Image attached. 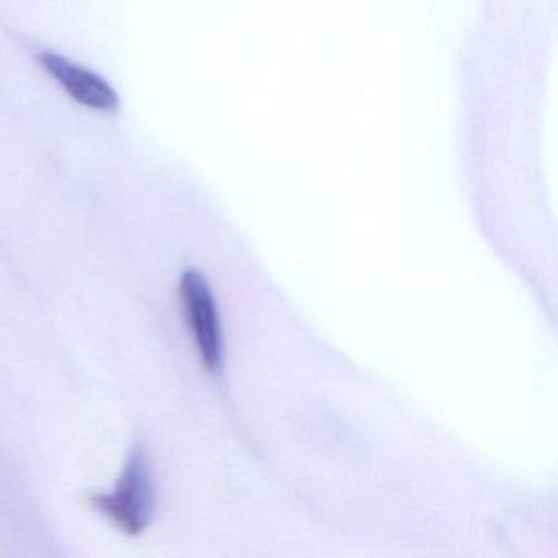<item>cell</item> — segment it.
<instances>
[{
  "instance_id": "obj_1",
  "label": "cell",
  "mask_w": 558,
  "mask_h": 558,
  "mask_svg": "<svg viewBox=\"0 0 558 558\" xmlns=\"http://www.w3.org/2000/svg\"><path fill=\"white\" fill-rule=\"evenodd\" d=\"M90 502L125 534L138 535L148 527L155 514V486L142 446L133 447L116 489L110 495H94Z\"/></svg>"
},
{
  "instance_id": "obj_3",
  "label": "cell",
  "mask_w": 558,
  "mask_h": 558,
  "mask_svg": "<svg viewBox=\"0 0 558 558\" xmlns=\"http://www.w3.org/2000/svg\"><path fill=\"white\" fill-rule=\"evenodd\" d=\"M40 66L73 97L87 109L100 112H117L120 107L119 96L107 81L66 58L57 53H41L38 57Z\"/></svg>"
},
{
  "instance_id": "obj_2",
  "label": "cell",
  "mask_w": 558,
  "mask_h": 558,
  "mask_svg": "<svg viewBox=\"0 0 558 558\" xmlns=\"http://www.w3.org/2000/svg\"><path fill=\"white\" fill-rule=\"evenodd\" d=\"M181 300L205 367L218 372L223 364V339L217 303L198 270H187L181 280Z\"/></svg>"
}]
</instances>
